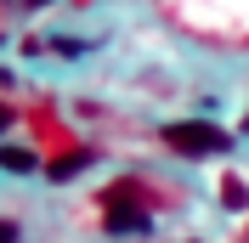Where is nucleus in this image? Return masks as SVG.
Masks as SVG:
<instances>
[{"instance_id":"7ed1b4c3","label":"nucleus","mask_w":249,"mask_h":243,"mask_svg":"<svg viewBox=\"0 0 249 243\" xmlns=\"http://www.w3.org/2000/svg\"><path fill=\"white\" fill-rule=\"evenodd\" d=\"M91 164H96V153L91 147H74V153H62V158H51L46 175L51 181H68V175H79V170H91Z\"/></svg>"},{"instance_id":"6e6552de","label":"nucleus","mask_w":249,"mask_h":243,"mask_svg":"<svg viewBox=\"0 0 249 243\" xmlns=\"http://www.w3.org/2000/svg\"><path fill=\"white\" fill-rule=\"evenodd\" d=\"M23 6H51V0H23Z\"/></svg>"},{"instance_id":"f03ea898","label":"nucleus","mask_w":249,"mask_h":243,"mask_svg":"<svg viewBox=\"0 0 249 243\" xmlns=\"http://www.w3.org/2000/svg\"><path fill=\"white\" fill-rule=\"evenodd\" d=\"M159 141L170 153H181V158H215V153H232V136L221 130V124L210 119H176L159 130Z\"/></svg>"},{"instance_id":"0eeeda50","label":"nucleus","mask_w":249,"mask_h":243,"mask_svg":"<svg viewBox=\"0 0 249 243\" xmlns=\"http://www.w3.org/2000/svg\"><path fill=\"white\" fill-rule=\"evenodd\" d=\"M6 130H12V107L0 102V136H6Z\"/></svg>"},{"instance_id":"20e7f679","label":"nucleus","mask_w":249,"mask_h":243,"mask_svg":"<svg viewBox=\"0 0 249 243\" xmlns=\"http://www.w3.org/2000/svg\"><path fill=\"white\" fill-rule=\"evenodd\" d=\"M0 170H12V175H34L40 158H34L29 147H0Z\"/></svg>"},{"instance_id":"423d86ee","label":"nucleus","mask_w":249,"mask_h":243,"mask_svg":"<svg viewBox=\"0 0 249 243\" xmlns=\"http://www.w3.org/2000/svg\"><path fill=\"white\" fill-rule=\"evenodd\" d=\"M0 243H17V221H0Z\"/></svg>"},{"instance_id":"f257e3e1","label":"nucleus","mask_w":249,"mask_h":243,"mask_svg":"<svg viewBox=\"0 0 249 243\" xmlns=\"http://www.w3.org/2000/svg\"><path fill=\"white\" fill-rule=\"evenodd\" d=\"M102 226H108L113 238H142V232H153V209H147V198H142V181L102 187Z\"/></svg>"},{"instance_id":"39448f33","label":"nucleus","mask_w":249,"mask_h":243,"mask_svg":"<svg viewBox=\"0 0 249 243\" xmlns=\"http://www.w3.org/2000/svg\"><path fill=\"white\" fill-rule=\"evenodd\" d=\"M221 204L227 209H249V181L244 175H221Z\"/></svg>"}]
</instances>
